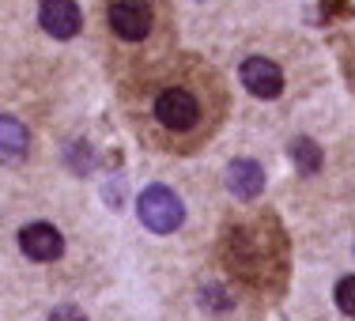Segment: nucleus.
<instances>
[{
	"mask_svg": "<svg viewBox=\"0 0 355 321\" xmlns=\"http://www.w3.org/2000/svg\"><path fill=\"white\" fill-rule=\"evenodd\" d=\"M137 212H140V223L155 234H171L185 223V205L166 185H148L137 200Z\"/></svg>",
	"mask_w": 355,
	"mask_h": 321,
	"instance_id": "f257e3e1",
	"label": "nucleus"
},
{
	"mask_svg": "<svg viewBox=\"0 0 355 321\" xmlns=\"http://www.w3.org/2000/svg\"><path fill=\"white\" fill-rule=\"evenodd\" d=\"M38 19H42V31L53 38H76L80 35V8H76V0H42L38 8Z\"/></svg>",
	"mask_w": 355,
	"mask_h": 321,
	"instance_id": "39448f33",
	"label": "nucleus"
},
{
	"mask_svg": "<svg viewBox=\"0 0 355 321\" xmlns=\"http://www.w3.org/2000/svg\"><path fill=\"white\" fill-rule=\"evenodd\" d=\"M336 306H340V314L355 318V276H344L336 284Z\"/></svg>",
	"mask_w": 355,
	"mask_h": 321,
	"instance_id": "9d476101",
	"label": "nucleus"
},
{
	"mask_svg": "<svg viewBox=\"0 0 355 321\" xmlns=\"http://www.w3.org/2000/svg\"><path fill=\"white\" fill-rule=\"evenodd\" d=\"M49 321H87V314H83L80 306H57L53 314H49Z\"/></svg>",
	"mask_w": 355,
	"mask_h": 321,
	"instance_id": "9b49d317",
	"label": "nucleus"
},
{
	"mask_svg": "<svg viewBox=\"0 0 355 321\" xmlns=\"http://www.w3.org/2000/svg\"><path fill=\"white\" fill-rule=\"evenodd\" d=\"M291 159H295V166H299L302 174H318L321 163H325V159H321V148L314 140H306V137H299L291 144Z\"/></svg>",
	"mask_w": 355,
	"mask_h": 321,
	"instance_id": "1a4fd4ad",
	"label": "nucleus"
},
{
	"mask_svg": "<svg viewBox=\"0 0 355 321\" xmlns=\"http://www.w3.org/2000/svg\"><path fill=\"white\" fill-rule=\"evenodd\" d=\"M31 148V132L15 117H0V163H19Z\"/></svg>",
	"mask_w": 355,
	"mask_h": 321,
	"instance_id": "6e6552de",
	"label": "nucleus"
},
{
	"mask_svg": "<svg viewBox=\"0 0 355 321\" xmlns=\"http://www.w3.org/2000/svg\"><path fill=\"white\" fill-rule=\"evenodd\" d=\"M110 27L125 42L148 38L151 35V8L140 4V0H117V4H110Z\"/></svg>",
	"mask_w": 355,
	"mask_h": 321,
	"instance_id": "7ed1b4c3",
	"label": "nucleus"
},
{
	"mask_svg": "<svg viewBox=\"0 0 355 321\" xmlns=\"http://www.w3.org/2000/svg\"><path fill=\"white\" fill-rule=\"evenodd\" d=\"M239 76H242V83H246V91L257 98H280V91H284V72L276 69L268 57H250V61H242Z\"/></svg>",
	"mask_w": 355,
	"mask_h": 321,
	"instance_id": "20e7f679",
	"label": "nucleus"
},
{
	"mask_svg": "<svg viewBox=\"0 0 355 321\" xmlns=\"http://www.w3.org/2000/svg\"><path fill=\"white\" fill-rule=\"evenodd\" d=\"M155 117H159V125L171 129V132H189L193 125H197V98L182 87H166V91H159V98H155Z\"/></svg>",
	"mask_w": 355,
	"mask_h": 321,
	"instance_id": "f03ea898",
	"label": "nucleus"
},
{
	"mask_svg": "<svg viewBox=\"0 0 355 321\" xmlns=\"http://www.w3.org/2000/svg\"><path fill=\"white\" fill-rule=\"evenodd\" d=\"M227 189L242 200L261 197V189H265V171H261V163H253V159H234V163L227 166Z\"/></svg>",
	"mask_w": 355,
	"mask_h": 321,
	"instance_id": "0eeeda50",
	"label": "nucleus"
},
{
	"mask_svg": "<svg viewBox=\"0 0 355 321\" xmlns=\"http://www.w3.org/2000/svg\"><path fill=\"white\" fill-rule=\"evenodd\" d=\"M19 250L31 261H57L64 253V238L53 223H31L19 231Z\"/></svg>",
	"mask_w": 355,
	"mask_h": 321,
	"instance_id": "423d86ee",
	"label": "nucleus"
}]
</instances>
